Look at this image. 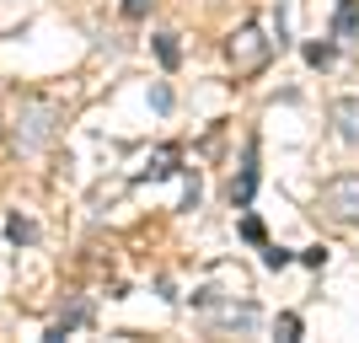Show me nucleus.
<instances>
[{
    "label": "nucleus",
    "instance_id": "obj_1",
    "mask_svg": "<svg viewBox=\"0 0 359 343\" xmlns=\"http://www.w3.org/2000/svg\"><path fill=\"white\" fill-rule=\"evenodd\" d=\"M60 123H65V107L54 102V97H22V102H16L11 135H16L22 150H43L48 140L60 135Z\"/></svg>",
    "mask_w": 359,
    "mask_h": 343
},
{
    "label": "nucleus",
    "instance_id": "obj_2",
    "mask_svg": "<svg viewBox=\"0 0 359 343\" xmlns=\"http://www.w3.org/2000/svg\"><path fill=\"white\" fill-rule=\"evenodd\" d=\"M225 54H231V70H236V75H257L263 65L273 60V43L263 38L257 22H241V27L225 38Z\"/></svg>",
    "mask_w": 359,
    "mask_h": 343
},
{
    "label": "nucleus",
    "instance_id": "obj_3",
    "mask_svg": "<svg viewBox=\"0 0 359 343\" xmlns=\"http://www.w3.org/2000/svg\"><path fill=\"white\" fill-rule=\"evenodd\" d=\"M322 209L344 225H359V177H332L322 188Z\"/></svg>",
    "mask_w": 359,
    "mask_h": 343
},
{
    "label": "nucleus",
    "instance_id": "obj_4",
    "mask_svg": "<svg viewBox=\"0 0 359 343\" xmlns=\"http://www.w3.org/2000/svg\"><path fill=\"white\" fill-rule=\"evenodd\" d=\"M332 129H338L344 145L359 150V97H338V102H332Z\"/></svg>",
    "mask_w": 359,
    "mask_h": 343
},
{
    "label": "nucleus",
    "instance_id": "obj_5",
    "mask_svg": "<svg viewBox=\"0 0 359 343\" xmlns=\"http://www.w3.org/2000/svg\"><path fill=\"white\" fill-rule=\"evenodd\" d=\"M252 194H257V150H247V161H241L236 182H231V204L247 209V204H252Z\"/></svg>",
    "mask_w": 359,
    "mask_h": 343
},
{
    "label": "nucleus",
    "instance_id": "obj_6",
    "mask_svg": "<svg viewBox=\"0 0 359 343\" xmlns=\"http://www.w3.org/2000/svg\"><path fill=\"white\" fill-rule=\"evenodd\" d=\"M354 32H359V0H344L332 11V38H354Z\"/></svg>",
    "mask_w": 359,
    "mask_h": 343
},
{
    "label": "nucleus",
    "instance_id": "obj_7",
    "mask_svg": "<svg viewBox=\"0 0 359 343\" xmlns=\"http://www.w3.org/2000/svg\"><path fill=\"white\" fill-rule=\"evenodd\" d=\"M156 60H161V70H177V65H182L177 32H161V38H156Z\"/></svg>",
    "mask_w": 359,
    "mask_h": 343
},
{
    "label": "nucleus",
    "instance_id": "obj_8",
    "mask_svg": "<svg viewBox=\"0 0 359 343\" xmlns=\"http://www.w3.org/2000/svg\"><path fill=\"white\" fill-rule=\"evenodd\" d=\"M6 236H11L16 247H27V241H38V225L22 220V215H11V220H6Z\"/></svg>",
    "mask_w": 359,
    "mask_h": 343
},
{
    "label": "nucleus",
    "instance_id": "obj_9",
    "mask_svg": "<svg viewBox=\"0 0 359 343\" xmlns=\"http://www.w3.org/2000/svg\"><path fill=\"white\" fill-rule=\"evenodd\" d=\"M172 172H177V145L156 150V161H150V177H172Z\"/></svg>",
    "mask_w": 359,
    "mask_h": 343
},
{
    "label": "nucleus",
    "instance_id": "obj_10",
    "mask_svg": "<svg viewBox=\"0 0 359 343\" xmlns=\"http://www.w3.org/2000/svg\"><path fill=\"white\" fill-rule=\"evenodd\" d=\"M306 60H311L316 70H327V65L338 60V43H311V48H306Z\"/></svg>",
    "mask_w": 359,
    "mask_h": 343
},
{
    "label": "nucleus",
    "instance_id": "obj_11",
    "mask_svg": "<svg viewBox=\"0 0 359 343\" xmlns=\"http://www.w3.org/2000/svg\"><path fill=\"white\" fill-rule=\"evenodd\" d=\"M279 338H285V343H295V338H300V316H295V311L279 316Z\"/></svg>",
    "mask_w": 359,
    "mask_h": 343
},
{
    "label": "nucleus",
    "instance_id": "obj_12",
    "mask_svg": "<svg viewBox=\"0 0 359 343\" xmlns=\"http://www.w3.org/2000/svg\"><path fill=\"white\" fill-rule=\"evenodd\" d=\"M300 263H306V269H322V263H327V247H306V253H300Z\"/></svg>",
    "mask_w": 359,
    "mask_h": 343
},
{
    "label": "nucleus",
    "instance_id": "obj_13",
    "mask_svg": "<svg viewBox=\"0 0 359 343\" xmlns=\"http://www.w3.org/2000/svg\"><path fill=\"white\" fill-rule=\"evenodd\" d=\"M145 11H150V0H123V16H129V22H140Z\"/></svg>",
    "mask_w": 359,
    "mask_h": 343
},
{
    "label": "nucleus",
    "instance_id": "obj_14",
    "mask_svg": "<svg viewBox=\"0 0 359 343\" xmlns=\"http://www.w3.org/2000/svg\"><path fill=\"white\" fill-rule=\"evenodd\" d=\"M263 263H269V269H285L290 253H285V247H269V253H263Z\"/></svg>",
    "mask_w": 359,
    "mask_h": 343
},
{
    "label": "nucleus",
    "instance_id": "obj_15",
    "mask_svg": "<svg viewBox=\"0 0 359 343\" xmlns=\"http://www.w3.org/2000/svg\"><path fill=\"white\" fill-rule=\"evenodd\" d=\"M150 107H161V113H166V107H172V91L156 86V91H150Z\"/></svg>",
    "mask_w": 359,
    "mask_h": 343
},
{
    "label": "nucleus",
    "instance_id": "obj_16",
    "mask_svg": "<svg viewBox=\"0 0 359 343\" xmlns=\"http://www.w3.org/2000/svg\"><path fill=\"white\" fill-rule=\"evenodd\" d=\"M0 135H6V123H0Z\"/></svg>",
    "mask_w": 359,
    "mask_h": 343
}]
</instances>
